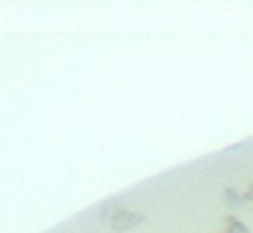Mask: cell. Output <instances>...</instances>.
<instances>
[{"label":"cell","mask_w":253,"mask_h":233,"mask_svg":"<svg viewBox=\"0 0 253 233\" xmlns=\"http://www.w3.org/2000/svg\"><path fill=\"white\" fill-rule=\"evenodd\" d=\"M98 220L106 222L115 233H123V231H133V228L144 225V222H147V214L131 209V206H126V203H104V209L98 211Z\"/></svg>","instance_id":"cell-1"},{"label":"cell","mask_w":253,"mask_h":233,"mask_svg":"<svg viewBox=\"0 0 253 233\" xmlns=\"http://www.w3.org/2000/svg\"><path fill=\"white\" fill-rule=\"evenodd\" d=\"M242 193H245V203H248V209H253V182L248 184V187L242 190Z\"/></svg>","instance_id":"cell-4"},{"label":"cell","mask_w":253,"mask_h":233,"mask_svg":"<svg viewBox=\"0 0 253 233\" xmlns=\"http://www.w3.org/2000/svg\"><path fill=\"white\" fill-rule=\"evenodd\" d=\"M218 233H223V231H218Z\"/></svg>","instance_id":"cell-5"},{"label":"cell","mask_w":253,"mask_h":233,"mask_svg":"<svg viewBox=\"0 0 253 233\" xmlns=\"http://www.w3.org/2000/svg\"><path fill=\"white\" fill-rule=\"evenodd\" d=\"M220 231L223 233H251V228H248L237 214H226L223 220H220Z\"/></svg>","instance_id":"cell-3"},{"label":"cell","mask_w":253,"mask_h":233,"mask_svg":"<svg viewBox=\"0 0 253 233\" xmlns=\"http://www.w3.org/2000/svg\"><path fill=\"white\" fill-rule=\"evenodd\" d=\"M223 203L229 206V214H234L237 209L248 206L245 203V193H242V190H237L234 184H226V187H223Z\"/></svg>","instance_id":"cell-2"}]
</instances>
